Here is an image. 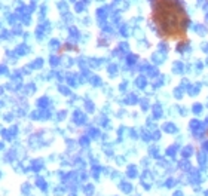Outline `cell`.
<instances>
[{
  "label": "cell",
  "instance_id": "obj_7",
  "mask_svg": "<svg viewBox=\"0 0 208 196\" xmlns=\"http://www.w3.org/2000/svg\"><path fill=\"white\" fill-rule=\"evenodd\" d=\"M122 189L126 190V193H130V192H131V186L130 184H125V186H122Z\"/></svg>",
  "mask_w": 208,
  "mask_h": 196
},
{
  "label": "cell",
  "instance_id": "obj_4",
  "mask_svg": "<svg viewBox=\"0 0 208 196\" xmlns=\"http://www.w3.org/2000/svg\"><path fill=\"white\" fill-rule=\"evenodd\" d=\"M198 161H199V163H201V165H204V163H205V161H207V159H205V156H204L202 153H201V155L198 156Z\"/></svg>",
  "mask_w": 208,
  "mask_h": 196
},
{
  "label": "cell",
  "instance_id": "obj_10",
  "mask_svg": "<svg viewBox=\"0 0 208 196\" xmlns=\"http://www.w3.org/2000/svg\"><path fill=\"white\" fill-rule=\"evenodd\" d=\"M202 193H204V196H208V190H204Z\"/></svg>",
  "mask_w": 208,
  "mask_h": 196
},
{
  "label": "cell",
  "instance_id": "obj_8",
  "mask_svg": "<svg viewBox=\"0 0 208 196\" xmlns=\"http://www.w3.org/2000/svg\"><path fill=\"white\" fill-rule=\"evenodd\" d=\"M199 190H201V187L199 186H195V193H199Z\"/></svg>",
  "mask_w": 208,
  "mask_h": 196
},
{
  "label": "cell",
  "instance_id": "obj_9",
  "mask_svg": "<svg viewBox=\"0 0 208 196\" xmlns=\"http://www.w3.org/2000/svg\"><path fill=\"white\" fill-rule=\"evenodd\" d=\"M143 186H144V189H147V190L150 189V184H146V183H144V184H143Z\"/></svg>",
  "mask_w": 208,
  "mask_h": 196
},
{
  "label": "cell",
  "instance_id": "obj_1",
  "mask_svg": "<svg viewBox=\"0 0 208 196\" xmlns=\"http://www.w3.org/2000/svg\"><path fill=\"white\" fill-rule=\"evenodd\" d=\"M150 23L161 39L183 42L190 18L180 0H152Z\"/></svg>",
  "mask_w": 208,
  "mask_h": 196
},
{
  "label": "cell",
  "instance_id": "obj_5",
  "mask_svg": "<svg viewBox=\"0 0 208 196\" xmlns=\"http://www.w3.org/2000/svg\"><path fill=\"white\" fill-rule=\"evenodd\" d=\"M173 196H184V192L175 190V192H173Z\"/></svg>",
  "mask_w": 208,
  "mask_h": 196
},
{
  "label": "cell",
  "instance_id": "obj_3",
  "mask_svg": "<svg viewBox=\"0 0 208 196\" xmlns=\"http://www.w3.org/2000/svg\"><path fill=\"white\" fill-rule=\"evenodd\" d=\"M190 153H192V147H187L186 150H183V156L189 157V156H190Z\"/></svg>",
  "mask_w": 208,
  "mask_h": 196
},
{
  "label": "cell",
  "instance_id": "obj_6",
  "mask_svg": "<svg viewBox=\"0 0 208 196\" xmlns=\"http://www.w3.org/2000/svg\"><path fill=\"white\" fill-rule=\"evenodd\" d=\"M180 167H181V169H186V171H189V167H190V165H189L187 162H183Z\"/></svg>",
  "mask_w": 208,
  "mask_h": 196
},
{
  "label": "cell",
  "instance_id": "obj_2",
  "mask_svg": "<svg viewBox=\"0 0 208 196\" xmlns=\"http://www.w3.org/2000/svg\"><path fill=\"white\" fill-rule=\"evenodd\" d=\"M177 184H179L177 178H173V177H169V178L165 181V187H168V189H173V187H175Z\"/></svg>",
  "mask_w": 208,
  "mask_h": 196
}]
</instances>
